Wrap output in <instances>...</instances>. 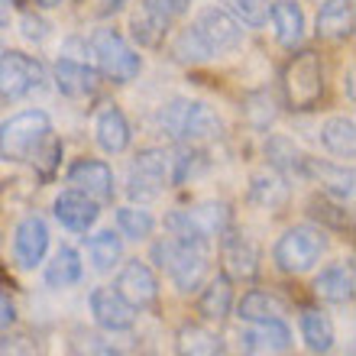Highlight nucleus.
Instances as JSON below:
<instances>
[{"mask_svg": "<svg viewBox=\"0 0 356 356\" xmlns=\"http://www.w3.org/2000/svg\"><path fill=\"white\" fill-rule=\"evenodd\" d=\"M282 91H285V104L291 111H311L324 94V68L314 52H301L285 65L282 75Z\"/></svg>", "mask_w": 356, "mask_h": 356, "instance_id": "5", "label": "nucleus"}, {"mask_svg": "<svg viewBox=\"0 0 356 356\" xmlns=\"http://www.w3.org/2000/svg\"><path fill=\"white\" fill-rule=\"evenodd\" d=\"M172 58L181 62V65H201L207 58H214V52L207 49V42L201 39V33L195 26H185L172 39Z\"/></svg>", "mask_w": 356, "mask_h": 356, "instance_id": "30", "label": "nucleus"}, {"mask_svg": "<svg viewBox=\"0 0 356 356\" xmlns=\"http://www.w3.org/2000/svg\"><path fill=\"white\" fill-rule=\"evenodd\" d=\"M88 256H91V263L94 269H113V266L120 263V256H123V243H120V236L113 234V230H101L97 236H91V243H88Z\"/></svg>", "mask_w": 356, "mask_h": 356, "instance_id": "31", "label": "nucleus"}, {"mask_svg": "<svg viewBox=\"0 0 356 356\" xmlns=\"http://www.w3.org/2000/svg\"><path fill=\"white\" fill-rule=\"evenodd\" d=\"M250 201L266 207V211H279V207L289 204V181L275 169L259 172V175H253V181H250Z\"/></svg>", "mask_w": 356, "mask_h": 356, "instance_id": "24", "label": "nucleus"}, {"mask_svg": "<svg viewBox=\"0 0 356 356\" xmlns=\"http://www.w3.org/2000/svg\"><path fill=\"white\" fill-rule=\"evenodd\" d=\"M68 185L81 191V195L94 197V201H111L113 197V172L107 162L101 159H78L68 169Z\"/></svg>", "mask_w": 356, "mask_h": 356, "instance_id": "12", "label": "nucleus"}, {"mask_svg": "<svg viewBox=\"0 0 356 356\" xmlns=\"http://www.w3.org/2000/svg\"><path fill=\"white\" fill-rule=\"evenodd\" d=\"M91 52H94V58H97L101 75H107L111 81L127 85V81H133V78L143 72L140 52H136L117 29H97L91 36Z\"/></svg>", "mask_w": 356, "mask_h": 356, "instance_id": "6", "label": "nucleus"}, {"mask_svg": "<svg viewBox=\"0 0 356 356\" xmlns=\"http://www.w3.org/2000/svg\"><path fill=\"white\" fill-rule=\"evenodd\" d=\"M301 175L314 178V181H321V188L324 191H330V195L337 197H353V172L343 169V165H330V162H321V159H301Z\"/></svg>", "mask_w": 356, "mask_h": 356, "instance_id": "20", "label": "nucleus"}, {"mask_svg": "<svg viewBox=\"0 0 356 356\" xmlns=\"http://www.w3.org/2000/svg\"><path fill=\"white\" fill-rule=\"evenodd\" d=\"M17 7H39V10H56L62 0H13Z\"/></svg>", "mask_w": 356, "mask_h": 356, "instance_id": "41", "label": "nucleus"}, {"mask_svg": "<svg viewBox=\"0 0 356 356\" xmlns=\"http://www.w3.org/2000/svg\"><path fill=\"white\" fill-rule=\"evenodd\" d=\"M188 7H191V0H143V10H146L149 17L162 19V23H172V19L181 17Z\"/></svg>", "mask_w": 356, "mask_h": 356, "instance_id": "36", "label": "nucleus"}, {"mask_svg": "<svg viewBox=\"0 0 356 356\" xmlns=\"http://www.w3.org/2000/svg\"><path fill=\"white\" fill-rule=\"evenodd\" d=\"M52 136V120L46 111H23L0 123V159L3 162H36L42 143Z\"/></svg>", "mask_w": 356, "mask_h": 356, "instance_id": "2", "label": "nucleus"}, {"mask_svg": "<svg viewBox=\"0 0 356 356\" xmlns=\"http://www.w3.org/2000/svg\"><path fill=\"white\" fill-rule=\"evenodd\" d=\"M10 23V10H7V3L0 0V26H7Z\"/></svg>", "mask_w": 356, "mask_h": 356, "instance_id": "42", "label": "nucleus"}, {"mask_svg": "<svg viewBox=\"0 0 356 356\" xmlns=\"http://www.w3.org/2000/svg\"><path fill=\"white\" fill-rule=\"evenodd\" d=\"M94 133H97V146L104 152H111V156H117V152H123L130 146V123H127L120 107H113V104L97 113Z\"/></svg>", "mask_w": 356, "mask_h": 356, "instance_id": "17", "label": "nucleus"}, {"mask_svg": "<svg viewBox=\"0 0 356 356\" xmlns=\"http://www.w3.org/2000/svg\"><path fill=\"white\" fill-rule=\"evenodd\" d=\"M224 343L214 330L201 327V324H185L175 334V356H220Z\"/></svg>", "mask_w": 356, "mask_h": 356, "instance_id": "25", "label": "nucleus"}, {"mask_svg": "<svg viewBox=\"0 0 356 356\" xmlns=\"http://www.w3.org/2000/svg\"><path fill=\"white\" fill-rule=\"evenodd\" d=\"M324 250H327L324 230L301 224V227H291V230H285V234L279 236V243L272 250V259H275V266H279L282 272L301 275V272H308L311 266L324 256Z\"/></svg>", "mask_w": 356, "mask_h": 356, "instance_id": "4", "label": "nucleus"}, {"mask_svg": "<svg viewBox=\"0 0 356 356\" xmlns=\"http://www.w3.org/2000/svg\"><path fill=\"white\" fill-rule=\"evenodd\" d=\"M72 356H123V353L113 343H107L101 334H91V330L78 327L72 334Z\"/></svg>", "mask_w": 356, "mask_h": 356, "instance_id": "33", "label": "nucleus"}, {"mask_svg": "<svg viewBox=\"0 0 356 356\" xmlns=\"http://www.w3.org/2000/svg\"><path fill=\"white\" fill-rule=\"evenodd\" d=\"M169 172H172V159L165 156V152L162 149H143L130 165V185H127V191H130V197L133 201H140V204L156 201V197L172 185Z\"/></svg>", "mask_w": 356, "mask_h": 356, "instance_id": "7", "label": "nucleus"}, {"mask_svg": "<svg viewBox=\"0 0 356 356\" xmlns=\"http://www.w3.org/2000/svg\"><path fill=\"white\" fill-rule=\"evenodd\" d=\"M52 211H56L58 224L65 227V230H75V234H85L88 227H94L97 214H101L97 201H94V197H88V195H81V191H75V188L62 191V195L56 197Z\"/></svg>", "mask_w": 356, "mask_h": 356, "instance_id": "14", "label": "nucleus"}, {"mask_svg": "<svg viewBox=\"0 0 356 356\" xmlns=\"http://www.w3.org/2000/svg\"><path fill=\"white\" fill-rule=\"evenodd\" d=\"M113 289L120 291L123 298L130 301L133 308H152L156 301H159V279H156V272L149 269L146 263L140 259H130V263H123L120 275H117V285Z\"/></svg>", "mask_w": 356, "mask_h": 356, "instance_id": "10", "label": "nucleus"}, {"mask_svg": "<svg viewBox=\"0 0 356 356\" xmlns=\"http://www.w3.org/2000/svg\"><path fill=\"white\" fill-rule=\"evenodd\" d=\"M350 356H353V353H350Z\"/></svg>", "mask_w": 356, "mask_h": 356, "instance_id": "43", "label": "nucleus"}, {"mask_svg": "<svg viewBox=\"0 0 356 356\" xmlns=\"http://www.w3.org/2000/svg\"><path fill=\"white\" fill-rule=\"evenodd\" d=\"M91 314L97 321V327L111 330V334L130 330L136 324V308L117 289H107V285L91 291Z\"/></svg>", "mask_w": 356, "mask_h": 356, "instance_id": "11", "label": "nucleus"}, {"mask_svg": "<svg viewBox=\"0 0 356 356\" xmlns=\"http://www.w3.org/2000/svg\"><path fill=\"white\" fill-rule=\"evenodd\" d=\"M165 29H169V23L149 17L146 10H143L140 17H133V36L140 39L143 46H159L162 36H165Z\"/></svg>", "mask_w": 356, "mask_h": 356, "instance_id": "34", "label": "nucleus"}, {"mask_svg": "<svg viewBox=\"0 0 356 356\" xmlns=\"http://www.w3.org/2000/svg\"><path fill=\"white\" fill-rule=\"evenodd\" d=\"M236 13L243 19L246 26H263L266 19H269V0H234Z\"/></svg>", "mask_w": 356, "mask_h": 356, "instance_id": "37", "label": "nucleus"}, {"mask_svg": "<svg viewBox=\"0 0 356 356\" xmlns=\"http://www.w3.org/2000/svg\"><path fill=\"white\" fill-rule=\"evenodd\" d=\"M353 33V0H324L318 10V36L347 39Z\"/></svg>", "mask_w": 356, "mask_h": 356, "instance_id": "23", "label": "nucleus"}, {"mask_svg": "<svg viewBox=\"0 0 356 356\" xmlns=\"http://www.w3.org/2000/svg\"><path fill=\"white\" fill-rule=\"evenodd\" d=\"M81 256L72 250V246H62L56 256H52V263L46 266V282L52 289H68V285H75L81 282Z\"/></svg>", "mask_w": 356, "mask_h": 356, "instance_id": "29", "label": "nucleus"}, {"mask_svg": "<svg viewBox=\"0 0 356 356\" xmlns=\"http://www.w3.org/2000/svg\"><path fill=\"white\" fill-rule=\"evenodd\" d=\"M353 269L350 266H330L314 279V295L321 301H330V305H347L353 301Z\"/></svg>", "mask_w": 356, "mask_h": 356, "instance_id": "22", "label": "nucleus"}, {"mask_svg": "<svg viewBox=\"0 0 356 356\" xmlns=\"http://www.w3.org/2000/svg\"><path fill=\"white\" fill-rule=\"evenodd\" d=\"M159 123L172 140H181V143L214 140V136H220V130H224L220 117H217L207 104L188 101V97H175V101L165 104L159 113Z\"/></svg>", "mask_w": 356, "mask_h": 356, "instance_id": "3", "label": "nucleus"}, {"mask_svg": "<svg viewBox=\"0 0 356 356\" xmlns=\"http://www.w3.org/2000/svg\"><path fill=\"white\" fill-rule=\"evenodd\" d=\"M117 227H120V234L130 236V240H146V236L156 230V220H152V214L143 211V207H120V211H117Z\"/></svg>", "mask_w": 356, "mask_h": 356, "instance_id": "32", "label": "nucleus"}, {"mask_svg": "<svg viewBox=\"0 0 356 356\" xmlns=\"http://www.w3.org/2000/svg\"><path fill=\"white\" fill-rule=\"evenodd\" d=\"M0 356H36V343L26 334H10L0 337Z\"/></svg>", "mask_w": 356, "mask_h": 356, "instance_id": "38", "label": "nucleus"}, {"mask_svg": "<svg viewBox=\"0 0 356 356\" xmlns=\"http://www.w3.org/2000/svg\"><path fill=\"white\" fill-rule=\"evenodd\" d=\"M298 324H301V337H305L311 353H330V350H334L337 334H334V324H330L327 314L308 308V311H301Z\"/></svg>", "mask_w": 356, "mask_h": 356, "instance_id": "28", "label": "nucleus"}, {"mask_svg": "<svg viewBox=\"0 0 356 356\" xmlns=\"http://www.w3.org/2000/svg\"><path fill=\"white\" fill-rule=\"evenodd\" d=\"M46 81V68L33 56L23 52H3L0 56V97H26Z\"/></svg>", "mask_w": 356, "mask_h": 356, "instance_id": "8", "label": "nucleus"}, {"mask_svg": "<svg viewBox=\"0 0 356 356\" xmlns=\"http://www.w3.org/2000/svg\"><path fill=\"white\" fill-rule=\"evenodd\" d=\"M191 26L201 33V39L207 42V49L220 56V52H230L243 42V26H240V19H234L227 13L224 7H207L197 13V19Z\"/></svg>", "mask_w": 356, "mask_h": 356, "instance_id": "9", "label": "nucleus"}, {"mask_svg": "<svg viewBox=\"0 0 356 356\" xmlns=\"http://www.w3.org/2000/svg\"><path fill=\"white\" fill-rule=\"evenodd\" d=\"M220 256H224V266L230 275L236 279H253L256 269H259V253H256V246L243 236H236L227 230V236H220Z\"/></svg>", "mask_w": 356, "mask_h": 356, "instance_id": "18", "label": "nucleus"}, {"mask_svg": "<svg viewBox=\"0 0 356 356\" xmlns=\"http://www.w3.org/2000/svg\"><path fill=\"white\" fill-rule=\"evenodd\" d=\"M285 301L275 295V291H266V289H253L246 291L243 298H240V305H236V314H240V321H246V324H259V321H282L285 318Z\"/></svg>", "mask_w": 356, "mask_h": 356, "instance_id": "19", "label": "nucleus"}, {"mask_svg": "<svg viewBox=\"0 0 356 356\" xmlns=\"http://www.w3.org/2000/svg\"><path fill=\"white\" fill-rule=\"evenodd\" d=\"M243 347L259 353H282L291 347V330L282 321H259L253 324V330L243 334Z\"/></svg>", "mask_w": 356, "mask_h": 356, "instance_id": "26", "label": "nucleus"}, {"mask_svg": "<svg viewBox=\"0 0 356 356\" xmlns=\"http://www.w3.org/2000/svg\"><path fill=\"white\" fill-rule=\"evenodd\" d=\"M207 250L211 243H185L165 236L152 246V263L169 272L178 291H197L207 279Z\"/></svg>", "mask_w": 356, "mask_h": 356, "instance_id": "1", "label": "nucleus"}, {"mask_svg": "<svg viewBox=\"0 0 356 356\" xmlns=\"http://www.w3.org/2000/svg\"><path fill=\"white\" fill-rule=\"evenodd\" d=\"M201 169H204V156L195 149H181L175 159H172L169 181L172 185H181V181H188V175H197Z\"/></svg>", "mask_w": 356, "mask_h": 356, "instance_id": "35", "label": "nucleus"}, {"mask_svg": "<svg viewBox=\"0 0 356 356\" xmlns=\"http://www.w3.org/2000/svg\"><path fill=\"white\" fill-rule=\"evenodd\" d=\"M321 143H324V149L330 156H337V159H353L356 152V127L350 117H330L324 127H321Z\"/></svg>", "mask_w": 356, "mask_h": 356, "instance_id": "27", "label": "nucleus"}, {"mask_svg": "<svg viewBox=\"0 0 356 356\" xmlns=\"http://www.w3.org/2000/svg\"><path fill=\"white\" fill-rule=\"evenodd\" d=\"M19 26H23V36H26L29 42H42V39L49 36V23L46 19H39V17H33V13H23Z\"/></svg>", "mask_w": 356, "mask_h": 356, "instance_id": "39", "label": "nucleus"}, {"mask_svg": "<svg viewBox=\"0 0 356 356\" xmlns=\"http://www.w3.org/2000/svg\"><path fill=\"white\" fill-rule=\"evenodd\" d=\"M49 250V227L42 217L29 214L19 220L17 236H13V256L23 269H33V266L42 263V256Z\"/></svg>", "mask_w": 356, "mask_h": 356, "instance_id": "13", "label": "nucleus"}, {"mask_svg": "<svg viewBox=\"0 0 356 356\" xmlns=\"http://www.w3.org/2000/svg\"><path fill=\"white\" fill-rule=\"evenodd\" d=\"M101 85V75L94 72L85 62H75V58H58L56 62V88L65 97H91Z\"/></svg>", "mask_w": 356, "mask_h": 356, "instance_id": "15", "label": "nucleus"}, {"mask_svg": "<svg viewBox=\"0 0 356 356\" xmlns=\"http://www.w3.org/2000/svg\"><path fill=\"white\" fill-rule=\"evenodd\" d=\"M269 19L282 46H298L301 36H305V10H301L298 0H275L269 7Z\"/></svg>", "mask_w": 356, "mask_h": 356, "instance_id": "16", "label": "nucleus"}, {"mask_svg": "<svg viewBox=\"0 0 356 356\" xmlns=\"http://www.w3.org/2000/svg\"><path fill=\"white\" fill-rule=\"evenodd\" d=\"M230 308H234V282H230V275H217L207 282V289H201L197 314L204 321H224Z\"/></svg>", "mask_w": 356, "mask_h": 356, "instance_id": "21", "label": "nucleus"}, {"mask_svg": "<svg viewBox=\"0 0 356 356\" xmlns=\"http://www.w3.org/2000/svg\"><path fill=\"white\" fill-rule=\"evenodd\" d=\"M13 321H17V308H13V301L7 295H0V330L13 327Z\"/></svg>", "mask_w": 356, "mask_h": 356, "instance_id": "40", "label": "nucleus"}]
</instances>
